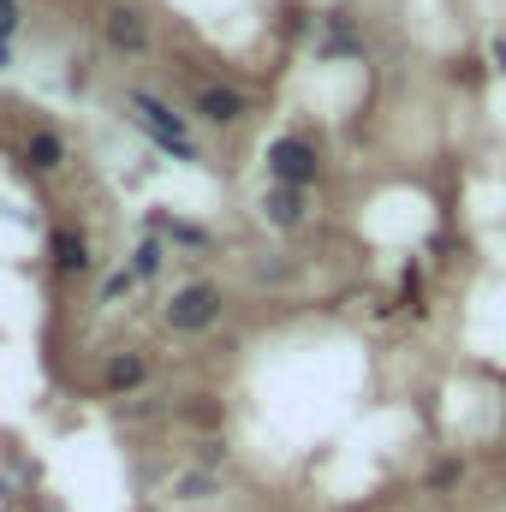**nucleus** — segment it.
<instances>
[{
	"label": "nucleus",
	"instance_id": "1",
	"mask_svg": "<svg viewBox=\"0 0 506 512\" xmlns=\"http://www.w3.org/2000/svg\"><path fill=\"white\" fill-rule=\"evenodd\" d=\"M221 286L215 280H191V286H179L167 304H161V322L173 328V334H203V328H215L221 322Z\"/></svg>",
	"mask_w": 506,
	"mask_h": 512
},
{
	"label": "nucleus",
	"instance_id": "2",
	"mask_svg": "<svg viewBox=\"0 0 506 512\" xmlns=\"http://www.w3.org/2000/svg\"><path fill=\"white\" fill-rule=\"evenodd\" d=\"M268 179L286 191H310L322 179V149L310 137H274L268 143Z\"/></svg>",
	"mask_w": 506,
	"mask_h": 512
},
{
	"label": "nucleus",
	"instance_id": "3",
	"mask_svg": "<svg viewBox=\"0 0 506 512\" xmlns=\"http://www.w3.org/2000/svg\"><path fill=\"white\" fill-rule=\"evenodd\" d=\"M131 114H137V126L149 131L167 155H179V161H197V149H191V137H185V114H173L161 96H149V90H131L126 96Z\"/></svg>",
	"mask_w": 506,
	"mask_h": 512
},
{
	"label": "nucleus",
	"instance_id": "4",
	"mask_svg": "<svg viewBox=\"0 0 506 512\" xmlns=\"http://www.w3.org/2000/svg\"><path fill=\"white\" fill-rule=\"evenodd\" d=\"M191 108H197V120H209V126H239V120L251 114V102H245L233 84H203V90L191 96Z\"/></svg>",
	"mask_w": 506,
	"mask_h": 512
},
{
	"label": "nucleus",
	"instance_id": "5",
	"mask_svg": "<svg viewBox=\"0 0 506 512\" xmlns=\"http://www.w3.org/2000/svg\"><path fill=\"white\" fill-rule=\"evenodd\" d=\"M102 36H108L114 54H143V48H149V18H143L137 6H108Z\"/></svg>",
	"mask_w": 506,
	"mask_h": 512
},
{
	"label": "nucleus",
	"instance_id": "6",
	"mask_svg": "<svg viewBox=\"0 0 506 512\" xmlns=\"http://www.w3.org/2000/svg\"><path fill=\"white\" fill-rule=\"evenodd\" d=\"M304 215H310V203H304V191H286V185H274V191L262 197V221H268V227H280V233H292V227H304Z\"/></svg>",
	"mask_w": 506,
	"mask_h": 512
},
{
	"label": "nucleus",
	"instance_id": "7",
	"mask_svg": "<svg viewBox=\"0 0 506 512\" xmlns=\"http://www.w3.org/2000/svg\"><path fill=\"white\" fill-rule=\"evenodd\" d=\"M48 256H54L60 274H84V268H90V239L72 233V227H60V233L48 239Z\"/></svg>",
	"mask_w": 506,
	"mask_h": 512
},
{
	"label": "nucleus",
	"instance_id": "8",
	"mask_svg": "<svg viewBox=\"0 0 506 512\" xmlns=\"http://www.w3.org/2000/svg\"><path fill=\"white\" fill-rule=\"evenodd\" d=\"M24 167H30V173H54V167H66V143H60L54 131H30V137H24Z\"/></svg>",
	"mask_w": 506,
	"mask_h": 512
},
{
	"label": "nucleus",
	"instance_id": "9",
	"mask_svg": "<svg viewBox=\"0 0 506 512\" xmlns=\"http://www.w3.org/2000/svg\"><path fill=\"white\" fill-rule=\"evenodd\" d=\"M143 376H149V364H143L137 352H120V358H108L102 387H108V393H131V387H143Z\"/></svg>",
	"mask_w": 506,
	"mask_h": 512
},
{
	"label": "nucleus",
	"instance_id": "10",
	"mask_svg": "<svg viewBox=\"0 0 506 512\" xmlns=\"http://www.w3.org/2000/svg\"><path fill=\"white\" fill-rule=\"evenodd\" d=\"M161 262H167L161 239H143V245L131 251V274H137V280H155V274H161Z\"/></svg>",
	"mask_w": 506,
	"mask_h": 512
},
{
	"label": "nucleus",
	"instance_id": "11",
	"mask_svg": "<svg viewBox=\"0 0 506 512\" xmlns=\"http://www.w3.org/2000/svg\"><path fill=\"white\" fill-rule=\"evenodd\" d=\"M155 233H167L173 245H191V251H203V245H209V233H203V227H185V221H167V215L155 221Z\"/></svg>",
	"mask_w": 506,
	"mask_h": 512
},
{
	"label": "nucleus",
	"instance_id": "12",
	"mask_svg": "<svg viewBox=\"0 0 506 512\" xmlns=\"http://www.w3.org/2000/svg\"><path fill=\"white\" fill-rule=\"evenodd\" d=\"M209 495H215V477H209V471L179 477V501H209Z\"/></svg>",
	"mask_w": 506,
	"mask_h": 512
},
{
	"label": "nucleus",
	"instance_id": "13",
	"mask_svg": "<svg viewBox=\"0 0 506 512\" xmlns=\"http://www.w3.org/2000/svg\"><path fill=\"white\" fill-rule=\"evenodd\" d=\"M459 477H465V465H459V459H441V465L429 471V489H441V495H447V489H459Z\"/></svg>",
	"mask_w": 506,
	"mask_h": 512
},
{
	"label": "nucleus",
	"instance_id": "14",
	"mask_svg": "<svg viewBox=\"0 0 506 512\" xmlns=\"http://www.w3.org/2000/svg\"><path fill=\"white\" fill-rule=\"evenodd\" d=\"M131 286H137V274H131V268H120V274H108V280H102V304H114V298H126Z\"/></svg>",
	"mask_w": 506,
	"mask_h": 512
},
{
	"label": "nucleus",
	"instance_id": "15",
	"mask_svg": "<svg viewBox=\"0 0 506 512\" xmlns=\"http://www.w3.org/2000/svg\"><path fill=\"white\" fill-rule=\"evenodd\" d=\"M18 36V0H0V42Z\"/></svg>",
	"mask_w": 506,
	"mask_h": 512
}]
</instances>
